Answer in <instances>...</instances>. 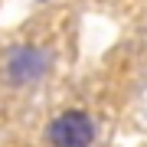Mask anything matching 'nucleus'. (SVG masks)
<instances>
[{
    "label": "nucleus",
    "instance_id": "1",
    "mask_svg": "<svg viewBox=\"0 0 147 147\" xmlns=\"http://www.w3.org/2000/svg\"><path fill=\"white\" fill-rule=\"evenodd\" d=\"M49 141H53V147H92L95 124L82 111H65L49 124Z\"/></svg>",
    "mask_w": 147,
    "mask_h": 147
},
{
    "label": "nucleus",
    "instance_id": "2",
    "mask_svg": "<svg viewBox=\"0 0 147 147\" xmlns=\"http://www.w3.org/2000/svg\"><path fill=\"white\" fill-rule=\"evenodd\" d=\"M49 65V56L42 53V49H16L10 56V62H7V75L23 85V82H36L42 72H46Z\"/></svg>",
    "mask_w": 147,
    "mask_h": 147
}]
</instances>
